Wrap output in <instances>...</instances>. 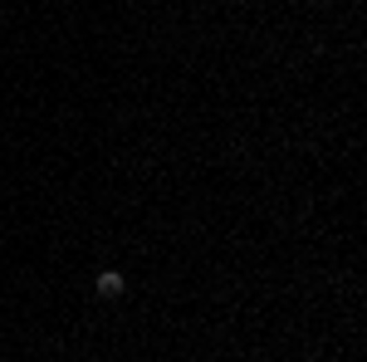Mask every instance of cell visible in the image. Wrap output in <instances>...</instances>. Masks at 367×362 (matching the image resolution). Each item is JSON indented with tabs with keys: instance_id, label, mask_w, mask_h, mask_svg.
<instances>
[{
	"instance_id": "1",
	"label": "cell",
	"mask_w": 367,
	"mask_h": 362,
	"mask_svg": "<svg viewBox=\"0 0 367 362\" xmlns=\"http://www.w3.org/2000/svg\"><path fill=\"white\" fill-rule=\"evenodd\" d=\"M93 289H98L103 299H118V294L128 289V279H123L118 270H98V279H93Z\"/></svg>"
}]
</instances>
